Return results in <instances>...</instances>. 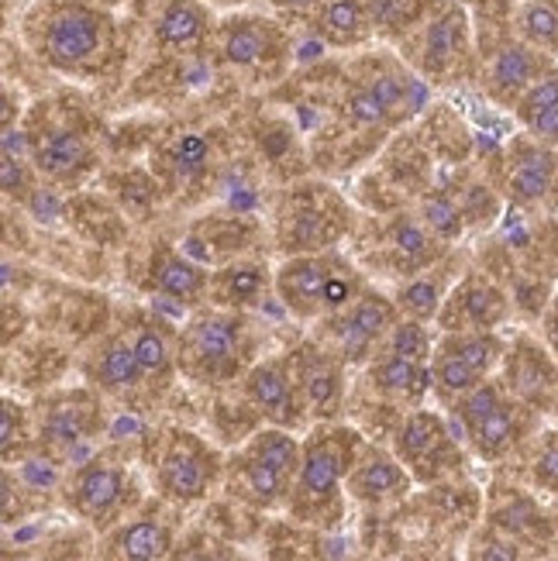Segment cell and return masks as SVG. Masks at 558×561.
Masks as SVG:
<instances>
[{
	"mask_svg": "<svg viewBox=\"0 0 558 561\" xmlns=\"http://www.w3.org/2000/svg\"><path fill=\"white\" fill-rule=\"evenodd\" d=\"M217 48L228 66L262 72L273 69L286 56V32L276 21L259 14H235L217 28Z\"/></svg>",
	"mask_w": 558,
	"mask_h": 561,
	"instance_id": "e0dca14e",
	"label": "cell"
},
{
	"mask_svg": "<svg viewBox=\"0 0 558 561\" xmlns=\"http://www.w3.org/2000/svg\"><path fill=\"white\" fill-rule=\"evenodd\" d=\"M521 28L527 35V42H535L542 48H558V11L545 0H535L527 4L521 14Z\"/></svg>",
	"mask_w": 558,
	"mask_h": 561,
	"instance_id": "d590c367",
	"label": "cell"
},
{
	"mask_svg": "<svg viewBox=\"0 0 558 561\" xmlns=\"http://www.w3.org/2000/svg\"><path fill=\"white\" fill-rule=\"evenodd\" d=\"M90 379L101 393H107L114 400H125V403L152 400V386L145 379V369H141L138 352L128 334H117V337L104 341L90 365Z\"/></svg>",
	"mask_w": 558,
	"mask_h": 561,
	"instance_id": "7402d4cb",
	"label": "cell"
},
{
	"mask_svg": "<svg viewBox=\"0 0 558 561\" xmlns=\"http://www.w3.org/2000/svg\"><path fill=\"white\" fill-rule=\"evenodd\" d=\"M62 503L77 520L104 534L114 524L128 520V514L141 503V482L128 469V461L101 451L80 461V466L66 476Z\"/></svg>",
	"mask_w": 558,
	"mask_h": 561,
	"instance_id": "8992f818",
	"label": "cell"
},
{
	"mask_svg": "<svg viewBox=\"0 0 558 561\" xmlns=\"http://www.w3.org/2000/svg\"><path fill=\"white\" fill-rule=\"evenodd\" d=\"M149 286L159 297L173 300L180 307H201L207 300L210 273L204 265L193 262L186 252H176L173 245L159 241L149 259Z\"/></svg>",
	"mask_w": 558,
	"mask_h": 561,
	"instance_id": "cb8c5ba5",
	"label": "cell"
},
{
	"mask_svg": "<svg viewBox=\"0 0 558 561\" xmlns=\"http://www.w3.org/2000/svg\"><path fill=\"white\" fill-rule=\"evenodd\" d=\"M349 231H352V207L328 183L289 186L276 207V245L286 255L338 249Z\"/></svg>",
	"mask_w": 558,
	"mask_h": 561,
	"instance_id": "52a82bcc",
	"label": "cell"
},
{
	"mask_svg": "<svg viewBox=\"0 0 558 561\" xmlns=\"http://www.w3.org/2000/svg\"><path fill=\"white\" fill-rule=\"evenodd\" d=\"M366 276L338 249L297 252L276 265V300L297 321H324L366 293Z\"/></svg>",
	"mask_w": 558,
	"mask_h": 561,
	"instance_id": "5b68a950",
	"label": "cell"
},
{
	"mask_svg": "<svg viewBox=\"0 0 558 561\" xmlns=\"http://www.w3.org/2000/svg\"><path fill=\"white\" fill-rule=\"evenodd\" d=\"M29 417H24V407H18L11 397L4 400V424H0V448H4V461L11 466L14 458L24 455V448L32 445L29 437Z\"/></svg>",
	"mask_w": 558,
	"mask_h": 561,
	"instance_id": "8d00e7d4",
	"label": "cell"
},
{
	"mask_svg": "<svg viewBox=\"0 0 558 561\" xmlns=\"http://www.w3.org/2000/svg\"><path fill=\"white\" fill-rule=\"evenodd\" d=\"M207 159H210V145L201 135H183L180 141L169 145L166 165L180 183H193L207 173Z\"/></svg>",
	"mask_w": 558,
	"mask_h": 561,
	"instance_id": "e575fe53",
	"label": "cell"
},
{
	"mask_svg": "<svg viewBox=\"0 0 558 561\" xmlns=\"http://www.w3.org/2000/svg\"><path fill=\"white\" fill-rule=\"evenodd\" d=\"M400 317L403 310L397 300L383 297L376 289H366L345 310L324 317L321 341L349 362V369H355V365H369V358L383 348V341L390 337Z\"/></svg>",
	"mask_w": 558,
	"mask_h": 561,
	"instance_id": "4fadbf2b",
	"label": "cell"
},
{
	"mask_svg": "<svg viewBox=\"0 0 558 561\" xmlns=\"http://www.w3.org/2000/svg\"><path fill=\"white\" fill-rule=\"evenodd\" d=\"M276 286V273L259 259H231L217 273H210L207 300L228 310H252L259 307L270 289Z\"/></svg>",
	"mask_w": 558,
	"mask_h": 561,
	"instance_id": "484cf974",
	"label": "cell"
},
{
	"mask_svg": "<svg viewBox=\"0 0 558 561\" xmlns=\"http://www.w3.org/2000/svg\"><path fill=\"white\" fill-rule=\"evenodd\" d=\"M35 56L66 77H90L114 53V21L93 0H48L29 21Z\"/></svg>",
	"mask_w": 558,
	"mask_h": 561,
	"instance_id": "7a4b0ae2",
	"label": "cell"
},
{
	"mask_svg": "<svg viewBox=\"0 0 558 561\" xmlns=\"http://www.w3.org/2000/svg\"><path fill=\"white\" fill-rule=\"evenodd\" d=\"M503 386L524 407H548L558 393V358L548 355L531 337H521L517 345L503 355Z\"/></svg>",
	"mask_w": 558,
	"mask_h": 561,
	"instance_id": "ffe728a7",
	"label": "cell"
},
{
	"mask_svg": "<svg viewBox=\"0 0 558 561\" xmlns=\"http://www.w3.org/2000/svg\"><path fill=\"white\" fill-rule=\"evenodd\" d=\"M538 80V59L524 45H506L503 53L493 59L490 69V87L503 101H521V93Z\"/></svg>",
	"mask_w": 558,
	"mask_h": 561,
	"instance_id": "836d02e7",
	"label": "cell"
},
{
	"mask_svg": "<svg viewBox=\"0 0 558 561\" xmlns=\"http://www.w3.org/2000/svg\"><path fill=\"white\" fill-rule=\"evenodd\" d=\"M390 262H394V273L400 276H414L424 273L428 265L439 262V249H434V234L414 221V217H397L394 228H390Z\"/></svg>",
	"mask_w": 558,
	"mask_h": 561,
	"instance_id": "4dcf8cb0",
	"label": "cell"
},
{
	"mask_svg": "<svg viewBox=\"0 0 558 561\" xmlns=\"http://www.w3.org/2000/svg\"><path fill=\"white\" fill-rule=\"evenodd\" d=\"M304 437L265 424L241 442L225 466V490L252 510H286L300 472Z\"/></svg>",
	"mask_w": 558,
	"mask_h": 561,
	"instance_id": "277c9868",
	"label": "cell"
},
{
	"mask_svg": "<svg viewBox=\"0 0 558 561\" xmlns=\"http://www.w3.org/2000/svg\"><path fill=\"white\" fill-rule=\"evenodd\" d=\"M394 451L421 485H439L463 472V445L439 410H410L394 434Z\"/></svg>",
	"mask_w": 558,
	"mask_h": 561,
	"instance_id": "8fae6325",
	"label": "cell"
},
{
	"mask_svg": "<svg viewBox=\"0 0 558 561\" xmlns=\"http://www.w3.org/2000/svg\"><path fill=\"white\" fill-rule=\"evenodd\" d=\"M289 355H294V373L310 421H334L345 407L349 362L338 352H331L321 337L304 341Z\"/></svg>",
	"mask_w": 558,
	"mask_h": 561,
	"instance_id": "2e32d148",
	"label": "cell"
},
{
	"mask_svg": "<svg viewBox=\"0 0 558 561\" xmlns=\"http://www.w3.org/2000/svg\"><path fill=\"white\" fill-rule=\"evenodd\" d=\"M241 397L252 407V413L265 424H280L289 431H300L304 421L310 417L300 386H297V373H294V355H273V358H255L249 365V373L241 376Z\"/></svg>",
	"mask_w": 558,
	"mask_h": 561,
	"instance_id": "5bb4252c",
	"label": "cell"
},
{
	"mask_svg": "<svg viewBox=\"0 0 558 561\" xmlns=\"http://www.w3.org/2000/svg\"><path fill=\"white\" fill-rule=\"evenodd\" d=\"M503 355L506 345L497 331H442L431 355L434 393L448 403L463 400L500 369Z\"/></svg>",
	"mask_w": 558,
	"mask_h": 561,
	"instance_id": "9c48e42d",
	"label": "cell"
},
{
	"mask_svg": "<svg viewBox=\"0 0 558 561\" xmlns=\"http://www.w3.org/2000/svg\"><path fill=\"white\" fill-rule=\"evenodd\" d=\"M548 345H551V355L558 358V310L548 317Z\"/></svg>",
	"mask_w": 558,
	"mask_h": 561,
	"instance_id": "b9f144b4",
	"label": "cell"
},
{
	"mask_svg": "<svg viewBox=\"0 0 558 561\" xmlns=\"http://www.w3.org/2000/svg\"><path fill=\"white\" fill-rule=\"evenodd\" d=\"M132 345L138 352V362L145 369V379L152 386V397H162L169 386H173L180 365H176V345L166 337V331L152 321H135L128 331Z\"/></svg>",
	"mask_w": 558,
	"mask_h": 561,
	"instance_id": "f546056e",
	"label": "cell"
},
{
	"mask_svg": "<svg viewBox=\"0 0 558 561\" xmlns=\"http://www.w3.org/2000/svg\"><path fill=\"white\" fill-rule=\"evenodd\" d=\"M410 490H414V476L407 472L394 448H376L369 442L362 445L349 472V500L362 506H390L400 503Z\"/></svg>",
	"mask_w": 558,
	"mask_h": 561,
	"instance_id": "ac0fdd59",
	"label": "cell"
},
{
	"mask_svg": "<svg viewBox=\"0 0 558 561\" xmlns=\"http://www.w3.org/2000/svg\"><path fill=\"white\" fill-rule=\"evenodd\" d=\"M156 45L176 56H193L214 35L210 0H162L152 24Z\"/></svg>",
	"mask_w": 558,
	"mask_h": 561,
	"instance_id": "603a6c76",
	"label": "cell"
},
{
	"mask_svg": "<svg viewBox=\"0 0 558 561\" xmlns=\"http://www.w3.org/2000/svg\"><path fill=\"white\" fill-rule=\"evenodd\" d=\"M252 328L246 310L197 307L176 337L180 376L197 386H228L252 365Z\"/></svg>",
	"mask_w": 558,
	"mask_h": 561,
	"instance_id": "3957f363",
	"label": "cell"
},
{
	"mask_svg": "<svg viewBox=\"0 0 558 561\" xmlns=\"http://www.w3.org/2000/svg\"><path fill=\"white\" fill-rule=\"evenodd\" d=\"M531 476H535V485L545 493H558V431L545 434L538 455L531 461Z\"/></svg>",
	"mask_w": 558,
	"mask_h": 561,
	"instance_id": "f35d334b",
	"label": "cell"
},
{
	"mask_svg": "<svg viewBox=\"0 0 558 561\" xmlns=\"http://www.w3.org/2000/svg\"><path fill=\"white\" fill-rule=\"evenodd\" d=\"M448 276L439 262L428 265L424 273L407 276V286H400L397 304L403 310V317H418V321H439L442 304L448 297Z\"/></svg>",
	"mask_w": 558,
	"mask_h": 561,
	"instance_id": "1f68e13d",
	"label": "cell"
},
{
	"mask_svg": "<svg viewBox=\"0 0 558 561\" xmlns=\"http://www.w3.org/2000/svg\"><path fill=\"white\" fill-rule=\"evenodd\" d=\"M400 107H410V83L403 77H369L349 96V114L358 125H383Z\"/></svg>",
	"mask_w": 558,
	"mask_h": 561,
	"instance_id": "f1b7e54d",
	"label": "cell"
},
{
	"mask_svg": "<svg viewBox=\"0 0 558 561\" xmlns=\"http://www.w3.org/2000/svg\"><path fill=\"white\" fill-rule=\"evenodd\" d=\"M555 190H558V162L545 149V141L517 145L511 156V173H506V193H511V201L535 207V204H545Z\"/></svg>",
	"mask_w": 558,
	"mask_h": 561,
	"instance_id": "4316f807",
	"label": "cell"
},
{
	"mask_svg": "<svg viewBox=\"0 0 558 561\" xmlns=\"http://www.w3.org/2000/svg\"><path fill=\"white\" fill-rule=\"evenodd\" d=\"M366 437L345 424H324L304 437L300 472L289 493L286 514L307 527H338L345 520L349 472Z\"/></svg>",
	"mask_w": 558,
	"mask_h": 561,
	"instance_id": "6da1fadb",
	"label": "cell"
},
{
	"mask_svg": "<svg viewBox=\"0 0 558 561\" xmlns=\"http://www.w3.org/2000/svg\"><path fill=\"white\" fill-rule=\"evenodd\" d=\"M506 297L487 276L469 273L458 279L442 304L439 328L442 331H497L506 321Z\"/></svg>",
	"mask_w": 558,
	"mask_h": 561,
	"instance_id": "d6986e66",
	"label": "cell"
},
{
	"mask_svg": "<svg viewBox=\"0 0 558 561\" xmlns=\"http://www.w3.org/2000/svg\"><path fill=\"white\" fill-rule=\"evenodd\" d=\"M558 107V77H538L535 83H531L524 93H521V101L514 104L517 117H521V125L527 128L531 121L542 117L545 111Z\"/></svg>",
	"mask_w": 558,
	"mask_h": 561,
	"instance_id": "74e56055",
	"label": "cell"
},
{
	"mask_svg": "<svg viewBox=\"0 0 558 561\" xmlns=\"http://www.w3.org/2000/svg\"><path fill=\"white\" fill-rule=\"evenodd\" d=\"M273 8H280V11H297V14H304V11H314V8H321L324 0H270Z\"/></svg>",
	"mask_w": 558,
	"mask_h": 561,
	"instance_id": "60d3db41",
	"label": "cell"
},
{
	"mask_svg": "<svg viewBox=\"0 0 558 561\" xmlns=\"http://www.w3.org/2000/svg\"><path fill=\"white\" fill-rule=\"evenodd\" d=\"M210 4H246V0H210Z\"/></svg>",
	"mask_w": 558,
	"mask_h": 561,
	"instance_id": "ee69618b",
	"label": "cell"
},
{
	"mask_svg": "<svg viewBox=\"0 0 558 561\" xmlns=\"http://www.w3.org/2000/svg\"><path fill=\"white\" fill-rule=\"evenodd\" d=\"M93 4H101V8H114V4H121V0H93Z\"/></svg>",
	"mask_w": 558,
	"mask_h": 561,
	"instance_id": "7bdbcfd3",
	"label": "cell"
},
{
	"mask_svg": "<svg viewBox=\"0 0 558 561\" xmlns=\"http://www.w3.org/2000/svg\"><path fill=\"white\" fill-rule=\"evenodd\" d=\"M101 431H104V403L96 397V389H62V393L48 397L38 410L35 445L56 466H66L93 437H101Z\"/></svg>",
	"mask_w": 558,
	"mask_h": 561,
	"instance_id": "7c38bea8",
	"label": "cell"
},
{
	"mask_svg": "<svg viewBox=\"0 0 558 561\" xmlns=\"http://www.w3.org/2000/svg\"><path fill=\"white\" fill-rule=\"evenodd\" d=\"M521 413L524 403L503 382H490V379L476 386L463 400H455V417L458 427H463V437L487 461H500L503 455L514 451L524 427Z\"/></svg>",
	"mask_w": 558,
	"mask_h": 561,
	"instance_id": "30bf717a",
	"label": "cell"
},
{
	"mask_svg": "<svg viewBox=\"0 0 558 561\" xmlns=\"http://www.w3.org/2000/svg\"><path fill=\"white\" fill-rule=\"evenodd\" d=\"M466 48H469L466 14L458 8H448L445 14H439L428 24L424 48H421V66H424L428 77H448V72L458 66V59L466 56Z\"/></svg>",
	"mask_w": 558,
	"mask_h": 561,
	"instance_id": "83f0119b",
	"label": "cell"
},
{
	"mask_svg": "<svg viewBox=\"0 0 558 561\" xmlns=\"http://www.w3.org/2000/svg\"><path fill=\"white\" fill-rule=\"evenodd\" d=\"M366 379H369V386L376 389L383 400L410 403V407H421V400L434 389L431 362L428 358H414V355H403V352H394L390 345H383L369 358Z\"/></svg>",
	"mask_w": 558,
	"mask_h": 561,
	"instance_id": "44dd1931",
	"label": "cell"
},
{
	"mask_svg": "<svg viewBox=\"0 0 558 561\" xmlns=\"http://www.w3.org/2000/svg\"><path fill=\"white\" fill-rule=\"evenodd\" d=\"M101 558L117 561H159L173 554V527L159 517H128L104 530L101 545H96Z\"/></svg>",
	"mask_w": 558,
	"mask_h": 561,
	"instance_id": "d4e9b609",
	"label": "cell"
},
{
	"mask_svg": "<svg viewBox=\"0 0 558 561\" xmlns=\"http://www.w3.org/2000/svg\"><path fill=\"white\" fill-rule=\"evenodd\" d=\"M318 32L328 45L352 48L369 38V14L362 0H324L318 14Z\"/></svg>",
	"mask_w": 558,
	"mask_h": 561,
	"instance_id": "d6a6232c",
	"label": "cell"
},
{
	"mask_svg": "<svg viewBox=\"0 0 558 561\" xmlns=\"http://www.w3.org/2000/svg\"><path fill=\"white\" fill-rule=\"evenodd\" d=\"M225 466L228 458L197 431L166 427L156 442V493L173 506H197L217 485H225Z\"/></svg>",
	"mask_w": 558,
	"mask_h": 561,
	"instance_id": "ba28073f",
	"label": "cell"
},
{
	"mask_svg": "<svg viewBox=\"0 0 558 561\" xmlns=\"http://www.w3.org/2000/svg\"><path fill=\"white\" fill-rule=\"evenodd\" d=\"M497 524L500 527H514V530H535L538 524H542V517H538V510H535V503L531 500H514V503H506L500 514H497Z\"/></svg>",
	"mask_w": 558,
	"mask_h": 561,
	"instance_id": "ab89813d",
	"label": "cell"
},
{
	"mask_svg": "<svg viewBox=\"0 0 558 561\" xmlns=\"http://www.w3.org/2000/svg\"><path fill=\"white\" fill-rule=\"evenodd\" d=\"M29 149L35 159L38 176L53 186H80L93 173V145L90 138L59 117H42L29 128Z\"/></svg>",
	"mask_w": 558,
	"mask_h": 561,
	"instance_id": "9a60e30c",
	"label": "cell"
}]
</instances>
